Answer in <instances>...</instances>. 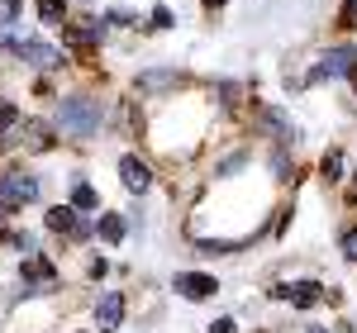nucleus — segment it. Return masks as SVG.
<instances>
[{"label":"nucleus","instance_id":"f257e3e1","mask_svg":"<svg viewBox=\"0 0 357 333\" xmlns=\"http://www.w3.org/2000/svg\"><path fill=\"white\" fill-rule=\"evenodd\" d=\"M57 124H62L72 139H91V134H100V100H86V95H72V100H62V110H57Z\"/></svg>","mask_w":357,"mask_h":333},{"label":"nucleus","instance_id":"f03ea898","mask_svg":"<svg viewBox=\"0 0 357 333\" xmlns=\"http://www.w3.org/2000/svg\"><path fill=\"white\" fill-rule=\"evenodd\" d=\"M220 286L215 277H205V272H176V295H186V300H210Z\"/></svg>","mask_w":357,"mask_h":333},{"label":"nucleus","instance_id":"7ed1b4c3","mask_svg":"<svg viewBox=\"0 0 357 333\" xmlns=\"http://www.w3.org/2000/svg\"><path fill=\"white\" fill-rule=\"evenodd\" d=\"M276 295L291 300V305H301V309H310V305L324 300V286L319 281H296V286H276Z\"/></svg>","mask_w":357,"mask_h":333},{"label":"nucleus","instance_id":"20e7f679","mask_svg":"<svg viewBox=\"0 0 357 333\" xmlns=\"http://www.w3.org/2000/svg\"><path fill=\"white\" fill-rule=\"evenodd\" d=\"M119 319H124V295L119 291H105L100 305H96V324L110 333V329H119Z\"/></svg>","mask_w":357,"mask_h":333},{"label":"nucleus","instance_id":"39448f33","mask_svg":"<svg viewBox=\"0 0 357 333\" xmlns=\"http://www.w3.org/2000/svg\"><path fill=\"white\" fill-rule=\"evenodd\" d=\"M15 53L24 57V62H33V67H43V72H48V67H62V53L48 48V43H24V38H20V43H15Z\"/></svg>","mask_w":357,"mask_h":333},{"label":"nucleus","instance_id":"423d86ee","mask_svg":"<svg viewBox=\"0 0 357 333\" xmlns=\"http://www.w3.org/2000/svg\"><path fill=\"white\" fill-rule=\"evenodd\" d=\"M353 67H357L353 48H329V53H324V62H319V72H314V77H348Z\"/></svg>","mask_w":357,"mask_h":333},{"label":"nucleus","instance_id":"0eeeda50","mask_svg":"<svg viewBox=\"0 0 357 333\" xmlns=\"http://www.w3.org/2000/svg\"><path fill=\"white\" fill-rule=\"evenodd\" d=\"M119 176H124L129 191H148V186H153V171L138 162V157H124V162H119Z\"/></svg>","mask_w":357,"mask_h":333},{"label":"nucleus","instance_id":"6e6552de","mask_svg":"<svg viewBox=\"0 0 357 333\" xmlns=\"http://www.w3.org/2000/svg\"><path fill=\"white\" fill-rule=\"evenodd\" d=\"M48 229H57V233H86V224L77 219V210H67V205L48 210Z\"/></svg>","mask_w":357,"mask_h":333},{"label":"nucleus","instance_id":"1a4fd4ad","mask_svg":"<svg viewBox=\"0 0 357 333\" xmlns=\"http://www.w3.org/2000/svg\"><path fill=\"white\" fill-rule=\"evenodd\" d=\"M100 38V24H67V43H77V48H91Z\"/></svg>","mask_w":357,"mask_h":333},{"label":"nucleus","instance_id":"9d476101","mask_svg":"<svg viewBox=\"0 0 357 333\" xmlns=\"http://www.w3.org/2000/svg\"><path fill=\"white\" fill-rule=\"evenodd\" d=\"M100 205V195H96V186H86V181H77L72 186V210H96Z\"/></svg>","mask_w":357,"mask_h":333},{"label":"nucleus","instance_id":"9b49d317","mask_svg":"<svg viewBox=\"0 0 357 333\" xmlns=\"http://www.w3.org/2000/svg\"><path fill=\"white\" fill-rule=\"evenodd\" d=\"M10 191L24 205V200H38V181H33V176H10Z\"/></svg>","mask_w":357,"mask_h":333},{"label":"nucleus","instance_id":"f8f14e48","mask_svg":"<svg viewBox=\"0 0 357 333\" xmlns=\"http://www.w3.org/2000/svg\"><path fill=\"white\" fill-rule=\"evenodd\" d=\"M100 238H105V243H119V238H124V219H119V215H105V219H100Z\"/></svg>","mask_w":357,"mask_h":333},{"label":"nucleus","instance_id":"ddd939ff","mask_svg":"<svg viewBox=\"0 0 357 333\" xmlns=\"http://www.w3.org/2000/svg\"><path fill=\"white\" fill-rule=\"evenodd\" d=\"M143 91H158V86H176V72H148V77H143Z\"/></svg>","mask_w":357,"mask_h":333},{"label":"nucleus","instance_id":"4468645a","mask_svg":"<svg viewBox=\"0 0 357 333\" xmlns=\"http://www.w3.org/2000/svg\"><path fill=\"white\" fill-rule=\"evenodd\" d=\"M38 15L43 24H62V0H38Z\"/></svg>","mask_w":357,"mask_h":333},{"label":"nucleus","instance_id":"2eb2a0df","mask_svg":"<svg viewBox=\"0 0 357 333\" xmlns=\"http://www.w3.org/2000/svg\"><path fill=\"white\" fill-rule=\"evenodd\" d=\"M319 171H324V181H338V171H343V157H338V153H329Z\"/></svg>","mask_w":357,"mask_h":333},{"label":"nucleus","instance_id":"dca6fc26","mask_svg":"<svg viewBox=\"0 0 357 333\" xmlns=\"http://www.w3.org/2000/svg\"><path fill=\"white\" fill-rule=\"evenodd\" d=\"M15 119H20V110H15L10 100H0V139H5V129H10Z\"/></svg>","mask_w":357,"mask_h":333},{"label":"nucleus","instance_id":"f3484780","mask_svg":"<svg viewBox=\"0 0 357 333\" xmlns=\"http://www.w3.org/2000/svg\"><path fill=\"white\" fill-rule=\"evenodd\" d=\"M15 15H20V0H0V29L15 24Z\"/></svg>","mask_w":357,"mask_h":333},{"label":"nucleus","instance_id":"a211bd4d","mask_svg":"<svg viewBox=\"0 0 357 333\" xmlns=\"http://www.w3.org/2000/svg\"><path fill=\"white\" fill-rule=\"evenodd\" d=\"M153 29H172V10L167 5H153Z\"/></svg>","mask_w":357,"mask_h":333},{"label":"nucleus","instance_id":"6ab92c4d","mask_svg":"<svg viewBox=\"0 0 357 333\" xmlns=\"http://www.w3.org/2000/svg\"><path fill=\"white\" fill-rule=\"evenodd\" d=\"M343 257H353V262H357V229L343 233Z\"/></svg>","mask_w":357,"mask_h":333},{"label":"nucleus","instance_id":"aec40b11","mask_svg":"<svg viewBox=\"0 0 357 333\" xmlns=\"http://www.w3.org/2000/svg\"><path fill=\"white\" fill-rule=\"evenodd\" d=\"M210 333H234V319H215V324H210Z\"/></svg>","mask_w":357,"mask_h":333},{"label":"nucleus","instance_id":"412c9836","mask_svg":"<svg viewBox=\"0 0 357 333\" xmlns=\"http://www.w3.org/2000/svg\"><path fill=\"white\" fill-rule=\"evenodd\" d=\"M348 82H353V91H357V67H353V72H348Z\"/></svg>","mask_w":357,"mask_h":333},{"label":"nucleus","instance_id":"4be33fe9","mask_svg":"<svg viewBox=\"0 0 357 333\" xmlns=\"http://www.w3.org/2000/svg\"><path fill=\"white\" fill-rule=\"evenodd\" d=\"M205 5H210V10H220V5H224V0H205Z\"/></svg>","mask_w":357,"mask_h":333},{"label":"nucleus","instance_id":"5701e85b","mask_svg":"<svg viewBox=\"0 0 357 333\" xmlns=\"http://www.w3.org/2000/svg\"><path fill=\"white\" fill-rule=\"evenodd\" d=\"M348 10H357V0H348Z\"/></svg>","mask_w":357,"mask_h":333},{"label":"nucleus","instance_id":"b1692460","mask_svg":"<svg viewBox=\"0 0 357 333\" xmlns=\"http://www.w3.org/2000/svg\"><path fill=\"white\" fill-rule=\"evenodd\" d=\"M310 333H324V329H310Z\"/></svg>","mask_w":357,"mask_h":333}]
</instances>
